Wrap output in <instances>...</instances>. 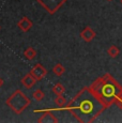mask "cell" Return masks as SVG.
<instances>
[{
	"label": "cell",
	"instance_id": "cell-1",
	"mask_svg": "<svg viewBox=\"0 0 122 123\" xmlns=\"http://www.w3.org/2000/svg\"><path fill=\"white\" fill-rule=\"evenodd\" d=\"M67 109L78 122L90 123L94 121L106 107L88 87L81 89L80 92L70 101Z\"/></svg>",
	"mask_w": 122,
	"mask_h": 123
},
{
	"label": "cell",
	"instance_id": "cell-2",
	"mask_svg": "<svg viewBox=\"0 0 122 123\" xmlns=\"http://www.w3.org/2000/svg\"><path fill=\"white\" fill-rule=\"evenodd\" d=\"M89 89L106 108L116 103L117 98L122 95V87L108 73L93 81Z\"/></svg>",
	"mask_w": 122,
	"mask_h": 123
},
{
	"label": "cell",
	"instance_id": "cell-3",
	"mask_svg": "<svg viewBox=\"0 0 122 123\" xmlns=\"http://www.w3.org/2000/svg\"><path fill=\"white\" fill-rule=\"evenodd\" d=\"M6 104L15 113L20 115L30 105V98H28V96L20 90H15V92H13L11 96L6 98Z\"/></svg>",
	"mask_w": 122,
	"mask_h": 123
},
{
	"label": "cell",
	"instance_id": "cell-4",
	"mask_svg": "<svg viewBox=\"0 0 122 123\" xmlns=\"http://www.w3.org/2000/svg\"><path fill=\"white\" fill-rule=\"evenodd\" d=\"M37 1L49 14H55L67 2V0H37Z\"/></svg>",
	"mask_w": 122,
	"mask_h": 123
},
{
	"label": "cell",
	"instance_id": "cell-5",
	"mask_svg": "<svg viewBox=\"0 0 122 123\" xmlns=\"http://www.w3.org/2000/svg\"><path fill=\"white\" fill-rule=\"evenodd\" d=\"M30 73H31V74L37 79V81H40V80H42L44 77L46 76L47 71H46V68H44L42 64L37 63V64H36L33 68H32V70H31V72Z\"/></svg>",
	"mask_w": 122,
	"mask_h": 123
},
{
	"label": "cell",
	"instance_id": "cell-6",
	"mask_svg": "<svg viewBox=\"0 0 122 123\" xmlns=\"http://www.w3.org/2000/svg\"><path fill=\"white\" fill-rule=\"evenodd\" d=\"M37 122L40 123H56L58 122V119L55 117V115L53 113L51 110H45L42 116L40 117V119L37 120Z\"/></svg>",
	"mask_w": 122,
	"mask_h": 123
},
{
	"label": "cell",
	"instance_id": "cell-7",
	"mask_svg": "<svg viewBox=\"0 0 122 123\" xmlns=\"http://www.w3.org/2000/svg\"><path fill=\"white\" fill-rule=\"evenodd\" d=\"M80 37L85 42H91L95 37V32H94V30H93L91 27L87 26V27H85L83 30H81Z\"/></svg>",
	"mask_w": 122,
	"mask_h": 123
},
{
	"label": "cell",
	"instance_id": "cell-8",
	"mask_svg": "<svg viewBox=\"0 0 122 123\" xmlns=\"http://www.w3.org/2000/svg\"><path fill=\"white\" fill-rule=\"evenodd\" d=\"M37 82V79L31 74V73H28L27 75H25V76L22 78V85L24 87H26L27 89H31Z\"/></svg>",
	"mask_w": 122,
	"mask_h": 123
},
{
	"label": "cell",
	"instance_id": "cell-9",
	"mask_svg": "<svg viewBox=\"0 0 122 123\" xmlns=\"http://www.w3.org/2000/svg\"><path fill=\"white\" fill-rule=\"evenodd\" d=\"M32 25H33V24H32V20L30 19V18L26 17V16H24V17H23L22 19L18 22V24H17L18 28H19L23 32L29 31V30L32 28Z\"/></svg>",
	"mask_w": 122,
	"mask_h": 123
},
{
	"label": "cell",
	"instance_id": "cell-10",
	"mask_svg": "<svg viewBox=\"0 0 122 123\" xmlns=\"http://www.w3.org/2000/svg\"><path fill=\"white\" fill-rule=\"evenodd\" d=\"M24 56L26 59L28 60H33L37 57V50L33 48V47H27V48L24 50Z\"/></svg>",
	"mask_w": 122,
	"mask_h": 123
},
{
	"label": "cell",
	"instance_id": "cell-11",
	"mask_svg": "<svg viewBox=\"0 0 122 123\" xmlns=\"http://www.w3.org/2000/svg\"><path fill=\"white\" fill-rule=\"evenodd\" d=\"M107 54L110 58H117L120 54V49L116 46V45H111L108 49H107Z\"/></svg>",
	"mask_w": 122,
	"mask_h": 123
},
{
	"label": "cell",
	"instance_id": "cell-12",
	"mask_svg": "<svg viewBox=\"0 0 122 123\" xmlns=\"http://www.w3.org/2000/svg\"><path fill=\"white\" fill-rule=\"evenodd\" d=\"M51 90H53V92L56 94V95H62V94L64 93V91H65L63 85L60 84V82H57V84L54 85V87H53V89Z\"/></svg>",
	"mask_w": 122,
	"mask_h": 123
},
{
	"label": "cell",
	"instance_id": "cell-13",
	"mask_svg": "<svg viewBox=\"0 0 122 123\" xmlns=\"http://www.w3.org/2000/svg\"><path fill=\"white\" fill-rule=\"evenodd\" d=\"M64 72H65V68L61 63H57V64L53 68V73L56 76H62Z\"/></svg>",
	"mask_w": 122,
	"mask_h": 123
},
{
	"label": "cell",
	"instance_id": "cell-14",
	"mask_svg": "<svg viewBox=\"0 0 122 123\" xmlns=\"http://www.w3.org/2000/svg\"><path fill=\"white\" fill-rule=\"evenodd\" d=\"M32 98H33L34 101L41 102V101L44 100V98H45V93H44V92L42 91L41 89H37L36 91L32 93Z\"/></svg>",
	"mask_w": 122,
	"mask_h": 123
},
{
	"label": "cell",
	"instance_id": "cell-15",
	"mask_svg": "<svg viewBox=\"0 0 122 123\" xmlns=\"http://www.w3.org/2000/svg\"><path fill=\"white\" fill-rule=\"evenodd\" d=\"M55 104L58 107H63V106L67 104V100H65V98H63L62 95H57L55 98Z\"/></svg>",
	"mask_w": 122,
	"mask_h": 123
},
{
	"label": "cell",
	"instance_id": "cell-16",
	"mask_svg": "<svg viewBox=\"0 0 122 123\" xmlns=\"http://www.w3.org/2000/svg\"><path fill=\"white\" fill-rule=\"evenodd\" d=\"M115 104H116V105L118 106L120 109H122V95H120L118 98H117V101H116V103H115Z\"/></svg>",
	"mask_w": 122,
	"mask_h": 123
},
{
	"label": "cell",
	"instance_id": "cell-17",
	"mask_svg": "<svg viewBox=\"0 0 122 123\" xmlns=\"http://www.w3.org/2000/svg\"><path fill=\"white\" fill-rule=\"evenodd\" d=\"M2 86H3V79H2L1 77H0V88H1Z\"/></svg>",
	"mask_w": 122,
	"mask_h": 123
},
{
	"label": "cell",
	"instance_id": "cell-18",
	"mask_svg": "<svg viewBox=\"0 0 122 123\" xmlns=\"http://www.w3.org/2000/svg\"><path fill=\"white\" fill-rule=\"evenodd\" d=\"M107 1H112V0H107Z\"/></svg>",
	"mask_w": 122,
	"mask_h": 123
},
{
	"label": "cell",
	"instance_id": "cell-19",
	"mask_svg": "<svg viewBox=\"0 0 122 123\" xmlns=\"http://www.w3.org/2000/svg\"><path fill=\"white\" fill-rule=\"evenodd\" d=\"M120 2H121V4H122V0H120Z\"/></svg>",
	"mask_w": 122,
	"mask_h": 123
},
{
	"label": "cell",
	"instance_id": "cell-20",
	"mask_svg": "<svg viewBox=\"0 0 122 123\" xmlns=\"http://www.w3.org/2000/svg\"><path fill=\"white\" fill-rule=\"evenodd\" d=\"M0 29H1V27H0Z\"/></svg>",
	"mask_w": 122,
	"mask_h": 123
}]
</instances>
